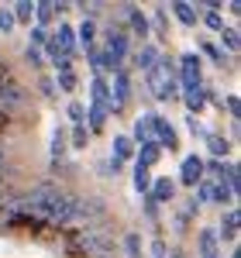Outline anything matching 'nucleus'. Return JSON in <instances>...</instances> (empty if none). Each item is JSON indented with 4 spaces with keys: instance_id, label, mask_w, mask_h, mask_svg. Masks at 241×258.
Returning a JSON list of instances; mask_svg holds the SVG:
<instances>
[{
    "instance_id": "obj_1",
    "label": "nucleus",
    "mask_w": 241,
    "mask_h": 258,
    "mask_svg": "<svg viewBox=\"0 0 241 258\" xmlns=\"http://www.w3.org/2000/svg\"><path fill=\"white\" fill-rule=\"evenodd\" d=\"M107 224V207L97 197H73V210L66 220V234H76V231H100Z\"/></svg>"
},
{
    "instance_id": "obj_2",
    "label": "nucleus",
    "mask_w": 241,
    "mask_h": 258,
    "mask_svg": "<svg viewBox=\"0 0 241 258\" xmlns=\"http://www.w3.org/2000/svg\"><path fill=\"white\" fill-rule=\"evenodd\" d=\"M69 251L76 258H110V238L100 231H76L69 234Z\"/></svg>"
},
{
    "instance_id": "obj_3",
    "label": "nucleus",
    "mask_w": 241,
    "mask_h": 258,
    "mask_svg": "<svg viewBox=\"0 0 241 258\" xmlns=\"http://www.w3.org/2000/svg\"><path fill=\"white\" fill-rule=\"evenodd\" d=\"M145 83H148V93L155 100H169L179 93V86H176V69H172V62L169 59H159L148 73H145Z\"/></svg>"
},
{
    "instance_id": "obj_4",
    "label": "nucleus",
    "mask_w": 241,
    "mask_h": 258,
    "mask_svg": "<svg viewBox=\"0 0 241 258\" xmlns=\"http://www.w3.org/2000/svg\"><path fill=\"white\" fill-rule=\"evenodd\" d=\"M90 110H86V120H90V131H100L107 124V80L103 76H93L90 83Z\"/></svg>"
},
{
    "instance_id": "obj_5",
    "label": "nucleus",
    "mask_w": 241,
    "mask_h": 258,
    "mask_svg": "<svg viewBox=\"0 0 241 258\" xmlns=\"http://www.w3.org/2000/svg\"><path fill=\"white\" fill-rule=\"evenodd\" d=\"M24 103H28V93H24V86H21L18 80H7L0 86V114L7 120L18 117L21 110H24Z\"/></svg>"
},
{
    "instance_id": "obj_6",
    "label": "nucleus",
    "mask_w": 241,
    "mask_h": 258,
    "mask_svg": "<svg viewBox=\"0 0 241 258\" xmlns=\"http://www.w3.org/2000/svg\"><path fill=\"white\" fill-rule=\"evenodd\" d=\"M128 100H131V80H128L124 69H117V73H114V83H107V114L124 110Z\"/></svg>"
},
{
    "instance_id": "obj_7",
    "label": "nucleus",
    "mask_w": 241,
    "mask_h": 258,
    "mask_svg": "<svg viewBox=\"0 0 241 258\" xmlns=\"http://www.w3.org/2000/svg\"><path fill=\"white\" fill-rule=\"evenodd\" d=\"M107 59H110V66L117 69L120 62H124V55H128V31L124 28H117V24H110L107 28Z\"/></svg>"
},
{
    "instance_id": "obj_8",
    "label": "nucleus",
    "mask_w": 241,
    "mask_h": 258,
    "mask_svg": "<svg viewBox=\"0 0 241 258\" xmlns=\"http://www.w3.org/2000/svg\"><path fill=\"white\" fill-rule=\"evenodd\" d=\"M152 141L159 145V148H179V135H176V127L169 124L165 117H159V114H152Z\"/></svg>"
},
{
    "instance_id": "obj_9",
    "label": "nucleus",
    "mask_w": 241,
    "mask_h": 258,
    "mask_svg": "<svg viewBox=\"0 0 241 258\" xmlns=\"http://www.w3.org/2000/svg\"><path fill=\"white\" fill-rule=\"evenodd\" d=\"M179 76H183V90L200 86V83H203V76H200V55H197V52L179 55Z\"/></svg>"
},
{
    "instance_id": "obj_10",
    "label": "nucleus",
    "mask_w": 241,
    "mask_h": 258,
    "mask_svg": "<svg viewBox=\"0 0 241 258\" xmlns=\"http://www.w3.org/2000/svg\"><path fill=\"white\" fill-rule=\"evenodd\" d=\"M203 159L200 155H186L183 159V172H179V179H183V186H200L203 182Z\"/></svg>"
},
{
    "instance_id": "obj_11",
    "label": "nucleus",
    "mask_w": 241,
    "mask_h": 258,
    "mask_svg": "<svg viewBox=\"0 0 241 258\" xmlns=\"http://www.w3.org/2000/svg\"><path fill=\"white\" fill-rule=\"evenodd\" d=\"M48 38H52L55 48H59V55H66V59L73 55V48H76V35H73V28H69V24H59V31H55V35H48Z\"/></svg>"
},
{
    "instance_id": "obj_12",
    "label": "nucleus",
    "mask_w": 241,
    "mask_h": 258,
    "mask_svg": "<svg viewBox=\"0 0 241 258\" xmlns=\"http://www.w3.org/2000/svg\"><path fill=\"white\" fill-rule=\"evenodd\" d=\"M148 197H152V203H155V200H159V203H169V200L176 197V182H172V179H152Z\"/></svg>"
},
{
    "instance_id": "obj_13",
    "label": "nucleus",
    "mask_w": 241,
    "mask_h": 258,
    "mask_svg": "<svg viewBox=\"0 0 241 258\" xmlns=\"http://www.w3.org/2000/svg\"><path fill=\"white\" fill-rule=\"evenodd\" d=\"M183 100H186V107H190V114H200L203 110V100H207V86H190V90H183Z\"/></svg>"
},
{
    "instance_id": "obj_14",
    "label": "nucleus",
    "mask_w": 241,
    "mask_h": 258,
    "mask_svg": "<svg viewBox=\"0 0 241 258\" xmlns=\"http://www.w3.org/2000/svg\"><path fill=\"white\" fill-rule=\"evenodd\" d=\"M217 238H224V241H234V238H238V210H227V214L221 217Z\"/></svg>"
},
{
    "instance_id": "obj_15",
    "label": "nucleus",
    "mask_w": 241,
    "mask_h": 258,
    "mask_svg": "<svg viewBox=\"0 0 241 258\" xmlns=\"http://www.w3.org/2000/svg\"><path fill=\"white\" fill-rule=\"evenodd\" d=\"M155 62H159V48H155V45H141L138 52H135V66L145 69V73H148Z\"/></svg>"
},
{
    "instance_id": "obj_16",
    "label": "nucleus",
    "mask_w": 241,
    "mask_h": 258,
    "mask_svg": "<svg viewBox=\"0 0 241 258\" xmlns=\"http://www.w3.org/2000/svg\"><path fill=\"white\" fill-rule=\"evenodd\" d=\"M131 155H135V145H131V138H128V135H117V138H114V152H110V159H117L120 165H124Z\"/></svg>"
},
{
    "instance_id": "obj_17",
    "label": "nucleus",
    "mask_w": 241,
    "mask_h": 258,
    "mask_svg": "<svg viewBox=\"0 0 241 258\" xmlns=\"http://www.w3.org/2000/svg\"><path fill=\"white\" fill-rule=\"evenodd\" d=\"M200 255L217 258V231H214V227H203L200 231Z\"/></svg>"
},
{
    "instance_id": "obj_18",
    "label": "nucleus",
    "mask_w": 241,
    "mask_h": 258,
    "mask_svg": "<svg viewBox=\"0 0 241 258\" xmlns=\"http://www.w3.org/2000/svg\"><path fill=\"white\" fill-rule=\"evenodd\" d=\"M172 14H176V18H179L183 24H190V28H193V24L200 21L197 7H193V4H186V0H176V4H172Z\"/></svg>"
},
{
    "instance_id": "obj_19",
    "label": "nucleus",
    "mask_w": 241,
    "mask_h": 258,
    "mask_svg": "<svg viewBox=\"0 0 241 258\" xmlns=\"http://www.w3.org/2000/svg\"><path fill=\"white\" fill-rule=\"evenodd\" d=\"M152 145V114H145V117H138V124H135V138H131V145Z\"/></svg>"
},
{
    "instance_id": "obj_20",
    "label": "nucleus",
    "mask_w": 241,
    "mask_h": 258,
    "mask_svg": "<svg viewBox=\"0 0 241 258\" xmlns=\"http://www.w3.org/2000/svg\"><path fill=\"white\" fill-rule=\"evenodd\" d=\"M159 155H162V148L152 141V145H141V152H138V165L141 169H152L155 162H159Z\"/></svg>"
},
{
    "instance_id": "obj_21",
    "label": "nucleus",
    "mask_w": 241,
    "mask_h": 258,
    "mask_svg": "<svg viewBox=\"0 0 241 258\" xmlns=\"http://www.w3.org/2000/svg\"><path fill=\"white\" fill-rule=\"evenodd\" d=\"M128 21H131V31H135V35H141V38H145V35H148V28H152V24H148V18L141 14L138 7H128Z\"/></svg>"
},
{
    "instance_id": "obj_22",
    "label": "nucleus",
    "mask_w": 241,
    "mask_h": 258,
    "mask_svg": "<svg viewBox=\"0 0 241 258\" xmlns=\"http://www.w3.org/2000/svg\"><path fill=\"white\" fill-rule=\"evenodd\" d=\"M62 155H66V135H62V127H55V135H52V165L55 169L62 165Z\"/></svg>"
},
{
    "instance_id": "obj_23",
    "label": "nucleus",
    "mask_w": 241,
    "mask_h": 258,
    "mask_svg": "<svg viewBox=\"0 0 241 258\" xmlns=\"http://www.w3.org/2000/svg\"><path fill=\"white\" fill-rule=\"evenodd\" d=\"M207 148L217 155V162H221V155H227L231 152V141L224 138V135H207Z\"/></svg>"
},
{
    "instance_id": "obj_24",
    "label": "nucleus",
    "mask_w": 241,
    "mask_h": 258,
    "mask_svg": "<svg viewBox=\"0 0 241 258\" xmlns=\"http://www.w3.org/2000/svg\"><path fill=\"white\" fill-rule=\"evenodd\" d=\"M11 14H14V24H18V21H24V24H28V21L35 18V4H31V0H18Z\"/></svg>"
},
{
    "instance_id": "obj_25",
    "label": "nucleus",
    "mask_w": 241,
    "mask_h": 258,
    "mask_svg": "<svg viewBox=\"0 0 241 258\" xmlns=\"http://www.w3.org/2000/svg\"><path fill=\"white\" fill-rule=\"evenodd\" d=\"M35 18H38V28H45L48 21L55 18V4H52V0H41V4H35Z\"/></svg>"
},
{
    "instance_id": "obj_26",
    "label": "nucleus",
    "mask_w": 241,
    "mask_h": 258,
    "mask_svg": "<svg viewBox=\"0 0 241 258\" xmlns=\"http://www.w3.org/2000/svg\"><path fill=\"white\" fill-rule=\"evenodd\" d=\"M221 41H224V48H227V52H238V48H241L238 28H221ZM224 48H221V52H224Z\"/></svg>"
},
{
    "instance_id": "obj_27",
    "label": "nucleus",
    "mask_w": 241,
    "mask_h": 258,
    "mask_svg": "<svg viewBox=\"0 0 241 258\" xmlns=\"http://www.w3.org/2000/svg\"><path fill=\"white\" fill-rule=\"evenodd\" d=\"M73 31H80V41H83V45H86V48H90V45H93V38H97V24H93V21H90V18L83 21L80 28H73Z\"/></svg>"
},
{
    "instance_id": "obj_28",
    "label": "nucleus",
    "mask_w": 241,
    "mask_h": 258,
    "mask_svg": "<svg viewBox=\"0 0 241 258\" xmlns=\"http://www.w3.org/2000/svg\"><path fill=\"white\" fill-rule=\"evenodd\" d=\"M135 189H138V193H148V189H152V172L141 169V165H135Z\"/></svg>"
},
{
    "instance_id": "obj_29",
    "label": "nucleus",
    "mask_w": 241,
    "mask_h": 258,
    "mask_svg": "<svg viewBox=\"0 0 241 258\" xmlns=\"http://www.w3.org/2000/svg\"><path fill=\"white\" fill-rule=\"evenodd\" d=\"M124 255L128 258H141V238L138 234H124Z\"/></svg>"
},
{
    "instance_id": "obj_30",
    "label": "nucleus",
    "mask_w": 241,
    "mask_h": 258,
    "mask_svg": "<svg viewBox=\"0 0 241 258\" xmlns=\"http://www.w3.org/2000/svg\"><path fill=\"white\" fill-rule=\"evenodd\" d=\"M86 141H90L86 124H73V145H76V148H86Z\"/></svg>"
},
{
    "instance_id": "obj_31",
    "label": "nucleus",
    "mask_w": 241,
    "mask_h": 258,
    "mask_svg": "<svg viewBox=\"0 0 241 258\" xmlns=\"http://www.w3.org/2000/svg\"><path fill=\"white\" fill-rule=\"evenodd\" d=\"M59 90H66V93L76 90V73H73V69H69V73H59Z\"/></svg>"
},
{
    "instance_id": "obj_32",
    "label": "nucleus",
    "mask_w": 241,
    "mask_h": 258,
    "mask_svg": "<svg viewBox=\"0 0 241 258\" xmlns=\"http://www.w3.org/2000/svg\"><path fill=\"white\" fill-rule=\"evenodd\" d=\"M203 24H207V28H214V31H221V28H224V18L217 14V11H207V14H203Z\"/></svg>"
},
{
    "instance_id": "obj_33",
    "label": "nucleus",
    "mask_w": 241,
    "mask_h": 258,
    "mask_svg": "<svg viewBox=\"0 0 241 258\" xmlns=\"http://www.w3.org/2000/svg\"><path fill=\"white\" fill-rule=\"evenodd\" d=\"M69 117H73V124H86V107L83 103H69Z\"/></svg>"
},
{
    "instance_id": "obj_34",
    "label": "nucleus",
    "mask_w": 241,
    "mask_h": 258,
    "mask_svg": "<svg viewBox=\"0 0 241 258\" xmlns=\"http://www.w3.org/2000/svg\"><path fill=\"white\" fill-rule=\"evenodd\" d=\"M203 55H210L217 66H224V52L217 48V45H210V41H203Z\"/></svg>"
},
{
    "instance_id": "obj_35",
    "label": "nucleus",
    "mask_w": 241,
    "mask_h": 258,
    "mask_svg": "<svg viewBox=\"0 0 241 258\" xmlns=\"http://www.w3.org/2000/svg\"><path fill=\"white\" fill-rule=\"evenodd\" d=\"M24 59H28V66H35V69H38V66H41V48L28 45V48H24Z\"/></svg>"
},
{
    "instance_id": "obj_36",
    "label": "nucleus",
    "mask_w": 241,
    "mask_h": 258,
    "mask_svg": "<svg viewBox=\"0 0 241 258\" xmlns=\"http://www.w3.org/2000/svg\"><path fill=\"white\" fill-rule=\"evenodd\" d=\"M45 41H48V31L35 24V28H31V41H28V45H35V48H38V45H45Z\"/></svg>"
},
{
    "instance_id": "obj_37",
    "label": "nucleus",
    "mask_w": 241,
    "mask_h": 258,
    "mask_svg": "<svg viewBox=\"0 0 241 258\" xmlns=\"http://www.w3.org/2000/svg\"><path fill=\"white\" fill-rule=\"evenodd\" d=\"M0 31H4V35L14 31V14H11V11H0Z\"/></svg>"
},
{
    "instance_id": "obj_38",
    "label": "nucleus",
    "mask_w": 241,
    "mask_h": 258,
    "mask_svg": "<svg viewBox=\"0 0 241 258\" xmlns=\"http://www.w3.org/2000/svg\"><path fill=\"white\" fill-rule=\"evenodd\" d=\"M148 255H152V258H165V241L155 238V241H152V251H148Z\"/></svg>"
},
{
    "instance_id": "obj_39",
    "label": "nucleus",
    "mask_w": 241,
    "mask_h": 258,
    "mask_svg": "<svg viewBox=\"0 0 241 258\" xmlns=\"http://www.w3.org/2000/svg\"><path fill=\"white\" fill-rule=\"evenodd\" d=\"M224 103H227V110H231V117L238 120V110H241V103H238V97H234V93H231V97L224 100Z\"/></svg>"
},
{
    "instance_id": "obj_40",
    "label": "nucleus",
    "mask_w": 241,
    "mask_h": 258,
    "mask_svg": "<svg viewBox=\"0 0 241 258\" xmlns=\"http://www.w3.org/2000/svg\"><path fill=\"white\" fill-rule=\"evenodd\" d=\"M155 31H159V35H165V11H155Z\"/></svg>"
},
{
    "instance_id": "obj_41",
    "label": "nucleus",
    "mask_w": 241,
    "mask_h": 258,
    "mask_svg": "<svg viewBox=\"0 0 241 258\" xmlns=\"http://www.w3.org/2000/svg\"><path fill=\"white\" fill-rule=\"evenodd\" d=\"M38 86H41V93H45V97H55V83H52V80H41Z\"/></svg>"
},
{
    "instance_id": "obj_42",
    "label": "nucleus",
    "mask_w": 241,
    "mask_h": 258,
    "mask_svg": "<svg viewBox=\"0 0 241 258\" xmlns=\"http://www.w3.org/2000/svg\"><path fill=\"white\" fill-rule=\"evenodd\" d=\"M11 80V69H7V62H0V86Z\"/></svg>"
},
{
    "instance_id": "obj_43",
    "label": "nucleus",
    "mask_w": 241,
    "mask_h": 258,
    "mask_svg": "<svg viewBox=\"0 0 241 258\" xmlns=\"http://www.w3.org/2000/svg\"><path fill=\"white\" fill-rule=\"evenodd\" d=\"M4 169H7V155H4V148H0V179H4Z\"/></svg>"
},
{
    "instance_id": "obj_44",
    "label": "nucleus",
    "mask_w": 241,
    "mask_h": 258,
    "mask_svg": "<svg viewBox=\"0 0 241 258\" xmlns=\"http://www.w3.org/2000/svg\"><path fill=\"white\" fill-rule=\"evenodd\" d=\"M4 124H7V117H4V114H0V127H4Z\"/></svg>"
},
{
    "instance_id": "obj_45",
    "label": "nucleus",
    "mask_w": 241,
    "mask_h": 258,
    "mask_svg": "<svg viewBox=\"0 0 241 258\" xmlns=\"http://www.w3.org/2000/svg\"><path fill=\"white\" fill-rule=\"evenodd\" d=\"M172 258H183V255H172Z\"/></svg>"
}]
</instances>
